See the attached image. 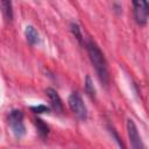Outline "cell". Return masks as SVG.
Segmentation results:
<instances>
[{"instance_id":"obj_1","label":"cell","mask_w":149,"mask_h":149,"mask_svg":"<svg viewBox=\"0 0 149 149\" xmlns=\"http://www.w3.org/2000/svg\"><path fill=\"white\" fill-rule=\"evenodd\" d=\"M86 49L88 52V57L90 61L93 65V68L95 69V72L100 79V81L107 86L109 83V74H108V66H107V62L106 58L102 54V51L100 50V48L97 45L95 42H93L92 40H88L86 43Z\"/></svg>"},{"instance_id":"obj_2","label":"cell","mask_w":149,"mask_h":149,"mask_svg":"<svg viewBox=\"0 0 149 149\" xmlns=\"http://www.w3.org/2000/svg\"><path fill=\"white\" fill-rule=\"evenodd\" d=\"M69 106L72 113L80 120H85L87 118V108L83 101V98L78 92H72L69 97Z\"/></svg>"},{"instance_id":"obj_3","label":"cell","mask_w":149,"mask_h":149,"mask_svg":"<svg viewBox=\"0 0 149 149\" xmlns=\"http://www.w3.org/2000/svg\"><path fill=\"white\" fill-rule=\"evenodd\" d=\"M9 126L16 137H21L26 134V127L23 123V113L20 109H13L9 113Z\"/></svg>"},{"instance_id":"obj_4","label":"cell","mask_w":149,"mask_h":149,"mask_svg":"<svg viewBox=\"0 0 149 149\" xmlns=\"http://www.w3.org/2000/svg\"><path fill=\"white\" fill-rule=\"evenodd\" d=\"M127 132H128V137H129L132 149H146V147L142 142V139L139 134L137 127L134 123V121L130 119L127 120Z\"/></svg>"},{"instance_id":"obj_5","label":"cell","mask_w":149,"mask_h":149,"mask_svg":"<svg viewBox=\"0 0 149 149\" xmlns=\"http://www.w3.org/2000/svg\"><path fill=\"white\" fill-rule=\"evenodd\" d=\"M133 6H134L135 21L139 24L144 26L148 20V2L147 1H134Z\"/></svg>"},{"instance_id":"obj_6","label":"cell","mask_w":149,"mask_h":149,"mask_svg":"<svg viewBox=\"0 0 149 149\" xmlns=\"http://www.w3.org/2000/svg\"><path fill=\"white\" fill-rule=\"evenodd\" d=\"M45 93H47V95H48V98H49V100H50V102H51L52 108H54L56 112L62 113V112H63V102H62V99L59 98L58 93H57L54 88H50V87L45 90Z\"/></svg>"},{"instance_id":"obj_7","label":"cell","mask_w":149,"mask_h":149,"mask_svg":"<svg viewBox=\"0 0 149 149\" xmlns=\"http://www.w3.org/2000/svg\"><path fill=\"white\" fill-rule=\"evenodd\" d=\"M24 35H26L27 41H28L31 45L36 44V43L38 42V40H40L38 33H37V30H36L33 26H27V27H26V29H24Z\"/></svg>"},{"instance_id":"obj_8","label":"cell","mask_w":149,"mask_h":149,"mask_svg":"<svg viewBox=\"0 0 149 149\" xmlns=\"http://www.w3.org/2000/svg\"><path fill=\"white\" fill-rule=\"evenodd\" d=\"M85 91H86V93L91 98H94L95 97V88L93 86V81L90 78V76H86V79H85Z\"/></svg>"},{"instance_id":"obj_9","label":"cell","mask_w":149,"mask_h":149,"mask_svg":"<svg viewBox=\"0 0 149 149\" xmlns=\"http://www.w3.org/2000/svg\"><path fill=\"white\" fill-rule=\"evenodd\" d=\"M1 6H2V10H3V14H5V17L7 20H12V16H13V12H12V2L9 1H2L1 2Z\"/></svg>"},{"instance_id":"obj_10","label":"cell","mask_w":149,"mask_h":149,"mask_svg":"<svg viewBox=\"0 0 149 149\" xmlns=\"http://www.w3.org/2000/svg\"><path fill=\"white\" fill-rule=\"evenodd\" d=\"M35 123H36V126H37V129H38L40 134H41L42 136H47V135H48V132H49L48 126H47L42 120H40V119H36V120H35Z\"/></svg>"},{"instance_id":"obj_11","label":"cell","mask_w":149,"mask_h":149,"mask_svg":"<svg viewBox=\"0 0 149 149\" xmlns=\"http://www.w3.org/2000/svg\"><path fill=\"white\" fill-rule=\"evenodd\" d=\"M71 30H72L73 35L77 37V40L81 42V33H80V28H79V26H78L77 23H71Z\"/></svg>"},{"instance_id":"obj_12","label":"cell","mask_w":149,"mask_h":149,"mask_svg":"<svg viewBox=\"0 0 149 149\" xmlns=\"http://www.w3.org/2000/svg\"><path fill=\"white\" fill-rule=\"evenodd\" d=\"M31 111H34V113H37V114H41V113H49V107L44 106V105H37V106H34L31 107Z\"/></svg>"}]
</instances>
